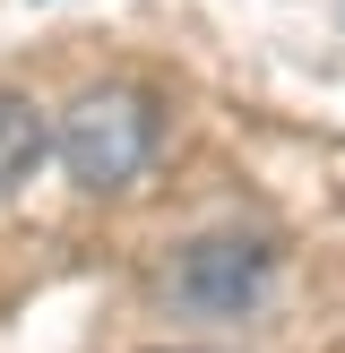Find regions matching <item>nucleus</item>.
Returning <instances> with one entry per match:
<instances>
[{
  "mask_svg": "<svg viewBox=\"0 0 345 353\" xmlns=\"http://www.w3.org/2000/svg\"><path fill=\"white\" fill-rule=\"evenodd\" d=\"M155 138H164L155 95H147V86H121V78H112V86H86V95L52 121V155H61V172L86 190V199L130 190L138 172H147Z\"/></svg>",
  "mask_w": 345,
  "mask_h": 353,
  "instance_id": "f257e3e1",
  "label": "nucleus"
},
{
  "mask_svg": "<svg viewBox=\"0 0 345 353\" xmlns=\"http://www.w3.org/2000/svg\"><path fill=\"white\" fill-rule=\"evenodd\" d=\"M259 285H268V250H259V241H190L181 268H172V293H181L190 310H207V319L250 310Z\"/></svg>",
  "mask_w": 345,
  "mask_h": 353,
  "instance_id": "f03ea898",
  "label": "nucleus"
},
{
  "mask_svg": "<svg viewBox=\"0 0 345 353\" xmlns=\"http://www.w3.org/2000/svg\"><path fill=\"white\" fill-rule=\"evenodd\" d=\"M52 155V121L34 112V95H17V86H0V199H9L17 181H34V164Z\"/></svg>",
  "mask_w": 345,
  "mask_h": 353,
  "instance_id": "7ed1b4c3",
  "label": "nucleus"
},
{
  "mask_svg": "<svg viewBox=\"0 0 345 353\" xmlns=\"http://www.w3.org/2000/svg\"><path fill=\"white\" fill-rule=\"evenodd\" d=\"M155 353H199V345H155Z\"/></svg>",
  "mask_w": 345,
  "mask_h": 353,
  "instance_id": "20e7f679",
  "label": "nucleus"
}]
</instances>
